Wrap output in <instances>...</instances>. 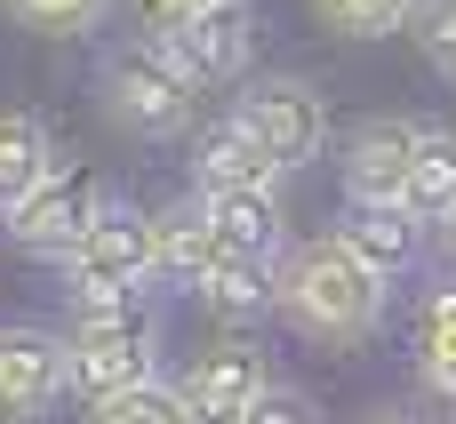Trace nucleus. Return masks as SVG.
<instances>
[{
    "mask_svg": "<svg viewBox=\"0 0 456 424\" xmlns=\"http://www.w3.org/2000/svg\"><path fill=\"white\" fill-rule=\"evenodd\" d=\"M160 377V353H152V313H120V321H72L64 329V393L80 409L112 401V393H136Z\"/></svg>",
    "mask_w": 456,
    "mask_h": 424,
    "instance_id": "20e7f679",
    "label": "nucleus"
},
{
    "mask_svg": "<svg viewBox=\"0 0 456 424\" xmlns=\"http://www.w3.org/2000/svg\"><path fill=\"white\" fill-rule=\"evenodd\" d=\"M96 208H104V200H96L88 168H56V176H48V184H32L0 224H8V241H16L24 257H48V265H56V257L88 232V216H96Z\"/></svg>",
    "mask_w": 456,
    "mask_h": 424,
    "instance_id": "1a4fd4ad",
    "label": "nucleus"
},
{
    "mask_svg": "<svg viewBox=\"0 0 456 424\" xmlns=\"http://www.w3.org/2000/svg\"><path fill=\"white\" fill-rule=\"evenodd\" d=\"M353 424H425L417 409H369V417H353Z\"/></svg>",
    "mask_w": 456,
    "mask_h": 424,
    "instance_id": "393cba45",
    "label": "nucleus"
},
{
    "mask_svg": "<svg viewBox=\"0 0 456 424\" xmlns=\"http://www.w3.org/2000/svg\"><path fill=\"white\" fill-rule=\"evenodd\" d=\"M8 16L32 32V40H96L112 0H8Z\"/></svg>",
    "mask_w": 456,
    "mask_h": 424,
    "instance_id": "aec40b11",
    "label": "nucleus"
},
{
    "mask_svg": "<svg viewBox=\"0 0 456 424\" xmlns=\"http://www.w3.org/2000/svg\"><path fill=\"white\" fill-rule=\"evenodd\" d=\"M208 8H224V0H128V16H136V32H144V40L184 32V24H192V16H208Z\"/></svg>",
    "mask_w": 456,
    "mask_h": 424,
    "instance_id": "b1692460",
    "label": "nucleus"
},
{
    "mask_svg": "<svg viewBox=\"0 0 456 424\" xmlns=\"http://www.w3.org/2000/svg\"><path fill=\"white\" fill-rule=\"evenodd\" d=\"M281 313L305 345L321 353H353L385 329L393 313V281L377 265H361L337 232H313L297 249H281Z\"/></svg>",
    "mask_w": 456,
    "mask_h": 424,
    "instance_id": "f257e3e1",
    "label": "nucleus"
},
{
    "mask_svg": "<svg viewBox=\"0 0 456 424\" xmlns=\"http://www.w3.org/2000/svg\"><path fill=\"white\" fill-rule=\"evenodd\" d=\"M224 265V241H216V224H208V200L192 192V200H168L160 216H152V289H192L200 297V281Z\"/></svg>",
    "mask_w": 456,
    "mask_h": 424,
    "instance_id": "f8f14e48",
    "label": "nucleus"
},
{
    "mask_svg": "<svg viewBox=\"0 0 456 424\" xmlns=\"http://www.w3.org/2000/svg\"><path fill=\"white\" fill-rule=\"evenodd\" d=\"M192 192H281V168H273V152L224 112L216 128L192 136Z\"/></svg>",
    "mask_w": 456,
    "mask_h": 424,
    "instance_id": "ddd939ff",
    "label": "nucleus"
},
{
    "mask_svg": "<svg viewBox=\"0 0 456 424\" xmlns=\"http://www.w3.org/2000/svg\"><path fill=\"white\" fill-rule=\"evenodd\" d=\"M265 385H273V361H265V345L248 329H216V345H200L184 361V377H176L184 409L200 424H240L265 401Z\"/></svg>",
    "mask_w": 456,
    "mask_h": 424,
    "instance_id": "423d86ee",
    "label": "nucleus"
},
{
    "mask_svg": "<svg viewBox=\"0 0 456 424\" xmlns=\"http://www.w3.org/2000/svg\"><path fill=\"white\" fill-rule=\"evenodd\" d=\"M88 424H200L184 409V393H176V377H152V385H136V393H112V401H96Z\"/></svg>",
    "mask_w": 456,
    "mask_h": 424,
    "instance_id": "412c9836",
    "label": "nucleus"
},
{
    "mask_svg": "<svg viewBox=\"0 0 456 424\" xmlns=\"http://www.w3.org/2000/svg\"><path fill=\"white\" fill-rule=\"evenodd\" d=\"M409 32H417V48H425V64H433L441 80H456V0H425Z\"/></svg>",
    "mask_w": 456,
    "mask_h": 424,
    "instance_id": "4be33fe9",
    "label": "nucleus"
},
{
    "mask_svg": "<svg viewBox=\"0 0 456 424\" xmlns=\"http://www.w3.org/2000/svg\"><path fill=\"white\" fill-rule=\"evenodd\" d=\"M224 112L273 152L281 176H297V168H313V160L329 152V96H321L305 72H256V80L232 88Z\"/></svg>",
    "mask_w": 456,
    "mask_h": 424,
    "instance_id": "7ed1b4c3",
    "label": "nucleus"
},
{
    "mask_svg": "<svg viewBox=\"0 0 456 424\" xmlns=\"http://www.w3.org/2000/svg\"><path fill=\"white\" fill-rule=\"evenodd\" d=\"M425 0H313V16L337 32V40H393L417 24Z\"/></svg>",
    "mask_w": 456,
    "mask_h": 424,
    "instance_id": "6ab92c4d",
    "label": "nucleus"
},
{
    "mask_svg": "<svg viewBox=\"0 0 456 424\" xmlns=\"http://www.w3.org/2000/svg\"><path fill=\"white\" fill-rule=\"evenodd\" d=\"M160 48L184 64L192 88H240V80H256V0L208 8V16H192L184 32H168Z\"/></svg>",
    "mask_w": 456,
    "mask_h": 424,
    "instance_id": "6e6552de",
    "label": "nucleus"
},
{
    "mask_svg": "<svg viewBox=\"0 0 456 424\" xmlns=\"http://www.w3.org/2000/svg\"><path fill=\"white\" fill-rule=\"evenodd\" d=\"M240 424H329V409H321L305 385H281V377H273V385H265V401H256Z\"/></svg>",
    "mask_w": 456,
    "mask_h": 424,
    "instance_id": "5701e85b",
    "label": "nucleus"
},
{
    "mask_svg": "<svg viewBox=\"0 0 456 424\" xmlns=\"http://www.w3.org/2000/svg\"><path fill=\"white\" fill-rule=\"evenodd\" d=\"M417 377L425 393L456 401V273L417 297Z\"/></svg>",
    "mask_w": 456,
    "mask_h": 424,
    "instance_id": "dca6fc26",
    "label": "nucleus"
},
{
    "mask_svg": "<svg viewBox=\"0 0 456 424\" xmlns=\"http://www.w3.org/2000/svg\"><path fill=\"white\" fill-rule=\"evenodd\" d=\"M64 289H152V208H128V200H104L88 216V232L56 257Z\"/></svg>",
    "mask_w": 456,
    "mask_h": 424,
    "instance_id": "39448f33",
    "label": "nucleus"
},
{
    "mask_svg": "<svg viewBox=\"0 0 456 424\" xmlns=\"http://www.w3.org/2000/svg\"><path fill=\"white\" fill-rule=\"evenodd\" d=\"M337 241H345L361 265H377L385 281H401V273H417V265H425V241H433V224H425L409 200H345V216H337Z\"/></svg>",
    "mask_w": 456,
    "mask_h": 424,
    "instance_id": "9b49d317",
    "label": "nucleus"
},
{
    "mask_svg": "<svg viewBox=\"0 0 456 424\" xmlns=\"http://www.w3.org/2000/svg\"><path fill=\"white\" fill-rule=\"evenodd\" d=\"M417 120L401 112H377L345 136L337 152V176H345V200H409V168H417Z\"/></svg>",
    "mask_w": 456,
    "mask_h": 424,
    "instance_id": "9d476101",
    "label": "nucleus"
},
{
    "mask_svg": "<svg viewBox=\"0 0 456 424\" xmlns=\"http://www.w3.org/2000/svg\"><path fill=\"white\" fill-rule=\"evenodd\" d=\"M433 232H441V257H449V273H456V208L441 216V224H433Z\"/></svg>",
    "mask_w": 456,
    "mask_h": 424,
    "instance_id": "a878e982",
    "label": "nucleus"
},
{
    "mask_svg": "<svg viewBox=\"0 0 456 424\" xmlns=\"http://www.w3.org/2000/svg\"><path fill=\"white\" fill-rule=\"evenodd\" d=\"M200 305L216 313V329H256L281 313V257H224L200 281Z\"/></svg>",
    "mask_w": 456,
    "mask_h": 424,
    "instance_id": "4468645a",
    "label": "nucleus"
},
{
    "mask_svg": "<svg viewBox=\"0 0 456 424\" xmlns=\"http://www.w3.org/2000/svg\"><path fill=\"white\" fill-rule=\"evenodd\" d=\"M64 393V329L0 321V424H40Z\"/></svg>",
    "mask_w": 456,
    "mask_h": 424,
    "instance_id": "0eeeda50",
    "label": "nucleus"
},
{
    "mask_svg": "<svg viewBox=\"0 0 456 424\" xmlns=\"http://www.w3.org/2000/svg\"><path fill=\"white\" fill-rule=\"evenodd\" d=\"M96 96H104V112H112V128H128L136 144H176V136H192L200 128V96L208 88H192L184 80V64L160 48V40H120L112 56H104V80H96Z\"/></svg>",
    "mask_w": 456,
    "mask_h": 424,
    "instance_id": "f03ea898",
    "label": "nucleus"
},
{
    "mask_svg": "<svg viewBox=\"0 0 456 424\" xmlns=\"http://www.w3.org/2000/svg\"><path fill=\"white\" fill-rule=\"evenodd\" d=\"M64 160H56V144H48V128L32 120V112H0V216L32 192V184H48Z\"/></svg>",
    "mask_w": 456,
    "mask_h": 424,
    "instance_id": "f3484780",
    "label": "nucleus"
},
{
    "mask_svg": "<svg viewBox=\"0 0 456 424\" xmlns=\"http://www.w3.org/2000/svg\"><path fill=\"white\" fill-rule=\"evenodd\" d=\"M409 208L425 224H441L456 208V128H425L417 136V168H409Z\"/></svg>",
    "mask_w": 456,
    "mask_h": 424,
    "instance_id": "a211bd4d",
    "label": "nucleus"
},
{
    "mask_svg": "<svg viewBox=\"0 0 456 424\" xmlns=\"http://www.w3.org/2000/svg\"><path fill=\"white\" fill-rule=\"evenodd\" d=\"M200 200H208V224L224 241V257H281L289 249L281 192H200Z\"/></svg>",
    "mask_w": 456,
    "mask_h": 424,
    "instance_id": "2eb2a0df",
    "label": "nucleus"
}]
</instances>
